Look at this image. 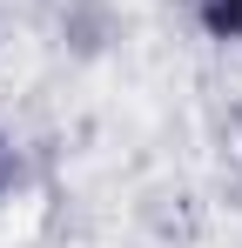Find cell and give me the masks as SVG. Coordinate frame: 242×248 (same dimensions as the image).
<instances>
[{
    "instance_id": "obj_2",
    "label": "cell",
    "mask_w": 242,
    "mask_h": 248,
    "mask_svg": "<svg viewBox=\"0 0 242 248\" xmlns=\"http://www.w3.org/2000/svg\"><path fill=\"white\" fill-rule=\"evenodd\" d=\"M20 181H27V161H20V141H14V134L0 127V202H7V195H14Z\"/></svg>"
},
{
    "instance_id": "obj_1",
    "label": "cell",
    "mask_w": 242,
    "mask_h": 248,
    "mask_svg": "<svg viewBox=\"0 0 242 248\" xmlns=\"http://www.w3.org/2000/svg\"><path fill=\"white\" fill-rule=\"evenodd\" d=\"M195 27L222 47H242V0H195Z\"/></svg>"
}]
</instances>
